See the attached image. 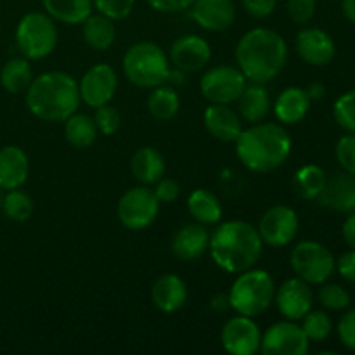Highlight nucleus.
Listing matches in <instances>:
<instances>
[{
	"label": "nucleus",
	"instance_id": "nucleus-1",
	"mask_svg": "<svg viewBox=\"0 0 355 355\" xmlns=\"http://www.w3.org/2000/svg\"><path fill=\"white\" fill-rule=\"evenodd\" d=\"M234 58L246 82L266 85L286 66L288 45L277 31L270 28H253L239 38Z\"/></svg>",
	"mask_w": 355,
	"mask_h": 355
},
{
	"label": "nucleus",
	"instance_id": "nucleus-2",
	"mask_svg": "<svg viewBox=\"0 0 355 355\" xmlns=\"http://www.w3.org/2000/svg\"><path fill=\"white\" fill-rule=\"evenodd\" d=\"M234 144L239 162L257 173H269L283 166L293 149L286 128L272 121H260L243 128Z\"/></svg>",
	"mask_w": 355,
	"mask_h": 355
},
{
	"label": "nucleus",
	"instance_id": "nucleus-3",
	"mask_svg": "<svg viewBox=\"0 0 355 355\" xmlns=\"http://www.w3.org/2000/svg\"><path fill=\"white\" fill-rule=\"evenodd\" d=\"M211 260L218 269L239 274L252 269L263 252L259 229L245 220H229L218 224L210 236Z\"/></svg>",
	"mask_w": 355,
	"mask_h": 355
},
{
	"label": "nucleus",
	"instance_id": "nucleus-4",
	"mask_svg": "<svg viewBox=\"0 0 355 355\" xmlns=\"http://www.w3.org/2000/svg\"><path fill=\"white\" fill-rule=\"evenodd\" d=\"M24 101L38 120L61 123L78 111V82L66 71H45L31 80Z\"/></svg>",
	"mask_w": 355,
	"mask_h": 355
},
{
	"label": "nucleus",
	"instance_id": "nucleus-5",
	"mask_svg": "<svg viewBox=\"0 0 355 355\" xmlns=\"http://www.w3.org/2000/svg\"><path fill=\"white\" fill-rule=\"evenodd\" d=\"M276 283L272 276L263 269H248L239 272L229 291L231 309L236 314L246 318H259L266 314L274 304Z\"/></svg>",
	"mask_w": 355,
	"mask_h": 355
},
{
	"label": "nucleus",
	"instance_id": "nucleus-6",
	"mask_svg": "<svg viewBox=\"0 0 355 355\" xmlns=\"http://www.w3.org/2000/svg\"><path fill=\"white\" fill-rule=\"evenodd\" d=\"M123 73L135 87L155 89L168 82L170 59L155 42H137L125 52Z\"/></svg>",
	"mask_w": 355,
	"mask_h": 355
},
{
	"label": "nucleus",
	"instance_id": "nucleus-7",
	"mask_svg": "<svg viewBox=\"0 0 355 355\" xmlns=\"http://www.w3.org/2000/svg\"><path fill=\"white\" fill-rule=\"evenodd\" d=\"M16 45L23 58L38 61L54 52L58 45V28L47 12H28L16 28Z\"/></svg>",
	"mask_w": 355,
	"mask_h": 355
},
{
	"label": "nucleus",
	"instance_id": "nucleus-8",
	"mask_svg": "<svg viewBox=\"0 0 355 355\" xmlns=\"http://www.w3.org/2000/svg\"><path fill=\"white\" fill-rule=\"evenodd\" d=\"M290 263L297 277L305 283L322 284L333 276L336 269V260L329 248L318 241H300L291 250Z\"/></svg>",
	"mask_w": 355,
	"mask_h": 355
},
{
	"label": "nucleus",
	"instance_id": "nucleus-9",
	"mask_svg": "<svg viewBox=\"0 0 355 355\" xmlns=\"http://www.w3.org/2000/svg\"><path fill=\"white\" fill-rule=\"evenodd\" d=\"M159 201L149 186H135L120 198L116 205V217L121 225L130 231H142L156 220L159 214Z\"/></svg>",
	"mask_w": 355,
	"mask_h": 355
},
{
	"label": "nucleus",
	"instance_id": "nucleus-10",
	"mask_svg": "<svg viewBox=\"0 0 355 355\" xmlns=\"http://www.w3.org/2000/svg\"><path fill=\"white\" fill-rule=\"evenodd\" d=\"M246 87V78L238 66H215L200 80L201 96L211 104H232Z\"/></svg>",
	"mask_w": 355,
	"mask_h": 355
},
{
	"label": "nucleus",
	"instance_id": "nucleus-11",
	"mask_svg": "<svg viewBox=\"0 0 355 355\" xmlns=\"http://www.w3.org/2000/svg\"><path fill=\"white\" fill-rule=\"evenodd\" d=\"M298 227L300 220L297 211L286 205H276L266 210L257 229L263 245L270 248H284L297 238Z\"/></svg>",
	"mask_w": 355,
	"mask_h": 355
},
{
	"label": "nucleus",
	"instance_id": "nucleus-12",
	"mask_svg": "<svg viewBox=\"0 0 355 355\" xmlns=\"http://www.w3.org/2000/svg\"><path fill=\"white\" fill-rule=\"evenodd\" d=\"M307 335L297 321H279L262 333L260 352L263 355H307L309 352Z\"/></svg>",
	"mask_w": 355,
	"mask_h": 355
},
{
	"label": "nucleus",
	"instance_id": "nucleus-13",
	"mask_svg": "<svg viewBox=\"0 0 355 355\" xmlns=\"http://www.w3.org/2000/svg\"><path fill=\"white\" fill-rule=\"evenodd\" d=\"M118 89V75L113 66L106 62L94 64L85 71L78 83L80 101L89 107H99L110 104Z\"/></svg>",
	"mask_w": 355,
	"mask_h": 355
},
{
	"label": "nucleus",
	"instance_id": "nucleus-14",
	"mask_svg": "<svg viewBox=\"0 0 355 355\" xmlns=\"http://www.w3.org/2000/svg\"><path fill=\"white\" fill-rule=\"evenodd\" d=\"M220 342L225 352L232 355H253L260 352L262 331L253 318L232 315L220 331Z\"/></svg>",
	"mask_w": 355,
	"mask_h": 355
},
{
	"label": "nucleus",
	"instance_id": "nucleus-15",
	"mask_svg": "<svg viewBox=\"0 0 355 355\" xmlns=\"http://www.w3.org/2000/svg\"><path fill=\"white\" fill-rule=\"evenodd\" d=\"M274 302L288 321H302L309 311H312L314 304V293H312L311 284L305 283L300 277H291L286 279L279 288H276Z\"/></svg>",
	"mask_w": 355,
	"mask_h": 355
},
{
	"label": "nucleus",
	"instance_id": "nucleus-16",
	"mask_svg": "<svg viewBox=\"0 0 355 355\" xmlns=\"http://www.w3.org/2000/svg\"><path fill=\"white\" fill-rule=\"evenodd\" d=\"M168 59L180 71L198 73L207 68L210 62L211 47L200 35L187 33L173 40Z\"/></svg>",
	"mask_w": 355,
	"mask_h": 355
},
{
	"label": "nucleus",
	"instance_id": "nucleus-17",
	"mask_svg": "<svg viewBox=\"0 0 355 355\" xmlns=\"http://www.w3.org/2000/svg\"><path fill=\"white\" fill-rule=\"evenodd\" d=\"M295 49L302 61L311 66L329 64L336 54L335 40L321 28H304L298 31Z\"/></svg>",
	"mask_w": 355,
	"mask_h": 355
},
{
	"label": "nucleus",
	"instance_id": "nucleus-18",
	"mask_svg": "<svg viewBox=\"0 0 355 355\" xmlns=\"http://www.w3.org/2000/svg\"><path fill=\"white\" fill-rule=\"evenodd\" d=\"M189 16L200 28L217 33L234 24L236 6L232 0H194Z\"/></svg>",
	"mask_w": 355,
	"mask_h": 355
},
{
	"label": "nucleus",
	"instance_id": "nucleus-19",
	"mask_svg": "<svg viewBox=\"0 0 355 355\" xmlns=\"http://www.w3.org/2000/svg\"><path fill=\"white\" fill-rule=\"evenodd\" d=\"M321 207L336 211H355V175L335 172L326 179L324 187L318 196Z\"/></svg>",
	"mask_w": 355,
	"mask_h": 355
},
{
	"label": "nucleus",
	"instance_id": "nucleus-20",
	"mask_svg": "<svg viewBox=\"0 0 355 355\" xmlns=\"http://www.w3.org/2000/svg\"><path fill=\"white\" fill-rule=\"evenodd\" d=\"M208 245H210V234L207 231V225L194 222V224L182 225L173 234L170 248L179 260L193 262L208 252Z\"/></svg>",
	"mask_w": 355,
	"mask_h": 355
},
{
	"label": "nucleus",
	"instance_id": "nucleus-21",
	"mask_svg": "<svg viewBox=\"0 0 355 355\" xmlns=\"http://www.w3.org/2000/svg\"><path fill=\"white\" fill-rule=\"evenodd\" d=\"M205 128L222 142H236L243 132V120L229 104H211L203 113Z\"/></svg>",
	"mask_w": 355,
	"mask_h": 355
},
{
	"label": "nucleus",
	"instance_id": "nucleus-22",
	"mask_svg": "<svg viewBox=\"0 0 355 355\" xmlns=\"http://www.w3.org/2000/svg\"><path fill=\"white\" fill-rule=\"evenodd\" d=\"M153 305L163 314H175L187 300V286L177 274H163L151 288Z\"/></svg>",
	"mask_w": 355,
	"mask_h": 355
},
{
	"label": "nucleus",
	"instance_id": "nucleus-23",
	"mask_svg": "<svg viewBox=\"0 0 355 355\" xmlns=\"http://www.w3.org/2000/svg\"><path fill=\"white\" fill-rule=\"evenodd\" d=\"M30 162L26 153L17 146H3L0 149V189H19L28 179Z\"/></svg>",
	"mask_w": 355,
	"mask_h": 355
},
{
	"label": "nucleus",
	"instance_id": "nucleus-24",
	"mask_svg": "<svg viewBox=\"0 0 355 355\" xmlns=\"http://www.w3.org/2000/svg\"><path fill=\"white\" fill-rule=\"evenodd\" d=\"M311 103L307 90L300 87H288L277 96L274 103V114L281 125H297L309 113Z\"/></svg>",
	"mask_w": 355,
	"mask_h": 355
},
{
	"label": "nucleus",
	"instance_id": "nucleus-25",
	"mask_svg": "<svg viewBox=\"0 0 355 355\" xmlns=\"http://www.w3.org/2000/svg\"><path fill=\"white\" fill-rule=\"evenodd\" d=\"M165 158L162 153L151 146H142L134 153L130 159V172L142 186H153L165 175Z\"/></svg>",
	"mask_w": 355,
	"mask_h": 355
},
{
	"label": "nucleus",
	"instance_id": "nucleus-26",
	"mask_svg": "<svg viewBox=\"0 0 355 355\" xmlns=\"http://www.w3.org/2000/svg\"><path fill=\"white\" fill-rule=\"evenodd\" d=\"M238 114L246 123H260L270 111V96L263 83H250L238 97Z\"/></svg>",
	"mask_w": 355,
	"mask_h": 355
},
{
	"label": "nucleus",
	"instance_id": "nucleus-27",
	"mask_svg": "<svg viewBox=\"0 0 355 355\" xmlns=\"http://www.w3.org/2000/svg\"><path fill=\"white\" fill-rule=\"evenodd\" d=\"M44 9L58 23L76 26L92 14L94 0H42Z\"/></svg>",
	"mask_w": 355,
	"mask_h": 355
},
{
	"label": "nucleus",
	"instance_id": "nucleus-28",
	"mask_svg": "<svg viewBox=\"0 0 355 355\" xmlns=\"http://www.w3.org/2000/svg\"><path fill=\"white\" fill-rule=\"evenodd\" d=\"M187 211L194 222L203 225H215L222 220V205L217 194L208 189H196L187 198Z\"/></svg>",
	"mask_w": 355,
	"mask_h": 355
},
{
	"label": "nucleus",
	"instance_id": "nucleus-29",
	"mask_svg": "<svg viewBox=\"0 0 355 355\" xmlns=\"http://www.w3.org/2000/svg\"><path fill=\"white\" fill-rule=\"evenodd\" d=\"M83 38L87 45L92 47L94 51H107L116 40V28L114 21L103 14H90L82 23Z\"/></svg>",
	"mask_w": 355,
	"mask_h": 355
},
{
	"label": "nucleus",
	"instance_id": "nucleus-30",
	"mask_svg": "<svg viewBox=\"0 0 355 355\" xmlns=\"http://www.w3.org/2000/svg\"><path fill=\"white\" fill-rule=\"evenodd\" d=\"M97 132L96 121H94V116L85 113H75L64 121V137L73 148L76 149H87L96 142Z\"/></svg>",
	"mask_w": 355,
	"mask_h": 355
},
{
	"label": "nucleus",
	"instance_id": "nucleus-31",
	"mask_svg": "<svg viewBox=\"0 0 355 355\" xmlns=\"http://www.w3.org/2000/svg\"><path fill=\"white\" fill-rule=\"evenodd\" d=\"M148 111L155 120L158 121H168L179 113L180 110V97L173 87L163 85L151 89L148 96Z\"/></svg>",
	"mask_w": 355,
	"mask_h": 355
},
{
	"label": "nucleus",
	"instance_id": "nucleus-32",
	"mask_svg": "<svg viewBox=\"0 0 355 355\" xmlns=\"http://www.w3.org/2000/svg\"><path fill=\"white\" fill-rule=\"evenodd\" d=\"M31 80H33V71L26 58L9 59L0 71V83L9 94L26 92Z\"/></svg>",
	"mask_w": 355,
	"mask_h": 355
},
{
	"label": "nucleus",
	"instance_id": "nucleus-33",
	"mask_svg": "<svg viewBox=\"0 0 355 355\" xmlns=\"http://www.w3.org/2000/svg\"><path fill=\"white\" fill-rule=\"evenodd\" d=\"M326 175L324 170L318 165H304L302 168L297 170L293 179V189L295 194L302 200H318L321 194L322 187H324Z\"/></svg>",
	"mask_w": 355,
	"mask_h": 355
},
{
	"label": "nucleus",
	"instance_id": "nucleus-34",
	"mask_svg": "<svg viewBox=\"0 0 355 355\" xmlns=\"http://www.w3.org/2000/svg\"><path fill=\"white\" fill-rule=\"evenodd\" d=\"M2 210L14 222H26L33 214V200L21 189H10L2 200Z\"/></svg>",
	"mask_w": 355,
	"mask_h": 355
},
{
	"label": "nucleus",
	"instance_id": "nucleus-35",
	"mask_svg": "<svg viewBox=\"0 0 355 355\" xmlns=\"http://www.w3.org/2000/svg\"><path fill=\"white\" fill-rule=\"evenodd\" d=\"M302 329L309 342H324L333 331V321L324 311H309L302 319Z\"/></svg>",
	"mask_w": 355,
	"mask_h": 355
},
{
	"label": "nucleus",
	"instance_id": "nucleus-36",
	"mask_svg": "<svg viewBox=\"0 0 355 355\" xmlns=\"http://www.w3.org/2000/svg\"><path fill=\"white\" fill-rule=\"evenodd\" d=\"M319 304L328 311H345L350 307V293L340 284H321V290L318 293Z\"/></svg>",
	"mask_w": 355,
	"mask_h": 355
},
{
	"label": "nucleus",
	"instance_id": "nucleus-37",
	"mask_svg": "<svg viewBox=\"0 0 355 355\" xmlns=\"http://www.w3.org/2000/svg\"><path fill=\"white\" fill-rule=\"evenodd\" d=\"M333 116L343 130L355 134V90L345 92L336 99L333 106Z\"/></svg>",
	"mask_w": 355,
	"mask_h": 355
},
{
	"label": "nucleus",
	"instance_id": "nucleus-38",
	"mask_svg": "<svg viewBox=\"0 0 355 355\" xmlns=\"http://www.w3.org/2000/svg\"><path fill=\"white\" fill-rule=\"evenodd\" d=\"M94 121H96L97 132L106 137L116 134L121 127V116L118 113L116 107L110 106V104H104V106L96 107V113H94Z\"/></svg>",
	"mask_w": 355,
	"mask_h": 355
},
{
	"label": "nucleus",
	"instance_id": "nucleus-39",
	"mask_svg": "<svg viewBox=\"0 0 355 355\" xmlns=\"http://www.w3.org/2000/svg\"><path fill=\"white\" fill-rule=\"evenodd\" d=\"M137 0H94V9L111 21H121L130 16Z\"/></svg>",
	"mask_w": 355,
	"mask_h": 355
},
{
	"label": "nucleus",
	"instance_id": "nucleus-40",
	"mask_svg": "<svg viewBox=\"0 0 355 355\" xmlns=\"http://www.w3.org/2000/svg\"><path fill=\"white\" fill-rule=\"evenodd\" d=\"M336 159H338L340 166L343 172L355 175V134L343 135L336 142Z\"/></svg>",
	"mask_w": 355,
	"mask_h": 355
},
{
	"label": "nucleus",
	"instance_id": "nucleus-41",
	"mask_svg": "<svg viewBox=\"0 0 355 355\" xmlns=\"http://www.w3.org/2000/svg\"><path fill=\"white\" fill-rule=\"evenodd\" d=\"M286 12L295 24L305 26L315 16V0H288Z\"/></svg>",
	"mask_w": 355,
	"mask_h": 355
},
{
	"label": "nucleus",
	"instance_id": "nucleus-42",
	"mask_svg": "<svg viewBox=\"0 0 355 355\" xmlns=\"http://www.w3.org/2000/svg\"><path fill=\"white\" fill-rule=\"evenodd\" d=\"M336 329H338L340 342L343 343V347L355 352V309H350L340 318Z\"/></svg>",
	"mask_w": 355,
	"mask_h": 355
},
{
	"label": "nucleus",
	"instance_id": "nucleus-43",
	"mask_svg": "<svg viewBox=\"0 0 355 355\" xmlns=\"http://www.w3.org/2000/svg\"><path fill=\"white\" fill-rule=\"evenodd\" d=\"M155 194L156 198H158L159 203H173V201L179 198L180 194V186L177 180L173 179H165V177H162V179L158 180V182L155 184Z\"/></svg>",
	"mask_w": 355,
	"mask_h": 355
},
{
	"label": "nucleus",
	"instance_id": "nucleus-44",
	"mask_svg": "<svg viewBox=\"0 0 355 355\" xmlns=\"http://www.w3.org/2000/svg\"><path fill=\"white\" fill-rule=\"evenodd\" d=\"M243 9L253 17H269L270 14H274L277 7V0H241Z\"/></svg>",
	"mask_w": 355,
	"mask_h": 355
},
{
	"label": "nucleus",
	"instance_id": "nucleus-45",
	"mask_svg": "<svg viewBox=\"0 0 355 355\" xmlns=\"http://www.w3.org/2000/svg\"><path fill=\"white\" fill-rule=\"evenodd\" d=\"M151 9L163 14H175L187 10L194 3V0H146Z\"/></svg>",
	"mask_w": 355,
	"mask_h": 355
},
{
	"label": "nucleus",
	"instance_id": "nucleus-46",
	"mask_svg": "<svg viewBox=\"0 0 355 355\" xmlns=\"http://www.w3.org/2000/svg\"><path fill=\"white\" fill-rule=\"evenodd\" d=\"M336 270L343 279L355 284V250L350 248V252L340 255V259L336 260Z\"/></svg>",
	"mask_w": 355,
	"mask_h": 355
},
{
	"label": "nucleus",
	"instance_id": "nucleus-47",
	"mask_svg": "<svg viewBox=\"0 0 355 355\" xmlns=\"http://www.w3.org/2000/svg\"><path fill=\"white\" fill-rule=\"evenodd\" d=\"M342 232L347 245H349L352 250H355V211L354 214H350L349 217H347V220L343 222Z\"/></svg>",
	"mask_w": 355,
	"mask_h": 355
},
{
	"label": "nucleus",
	"instance_id": "nucleus-48",
	"mask_svg": "<svg viewBox=\"0 0 355 355\" xmlns=\"http://www.w3.org/2000/svg\"><path fill=\"white\" fill-rule=\"evenodd\" d=\"M210 307L214 309L215 312H227L231 309V302H229V295H215L210 300Z\"/></svg>",
	"mask_w": 355,
	"mask_h": 355
},
{
	"label": "nucleus",
	"instance_id": "nucleus-49",
	"mask_svg": "<svg viewBox=\"0 0 355 355\" xmlns=\"http://www.w3.org/2000/svg\"><path fill=\"white\" fill-rule=\"evenodd\" d=\"M305 90H307L311 101H319L321 97H324V94H326V87L322 85V83H312V85Z\"/></svg>",
	"mask_w": 355,
	"mask_h": 355
},
{
	"label": "nucleus",
	"instance_id": "nucleus-50",
	"mask_svg": "<svg viewBox=\"0 0 355 355\" xmlns=\"http://www.w3.org/2000/svg\"><path fill=\"white\" fill-rule=\"evenodd\" d=\"M342 9L347 19L355 24V0H342Z\"/></svg>",
	"mask_w": 355,
	"mask_h": 355
}]
</instances>
